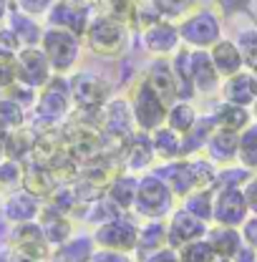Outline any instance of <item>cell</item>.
<instances>
[{
  "label": "cell",
  "mask_w": 257,
  "mask_h": 262,
  "mask_svg": "<svg viewBox=\"0 0 257 262\" xmlns=\"http://www.w3.org/2000/svg\"><path fill=\"white\" fill-rule=\"evenodd\" d=\"M40 51L46 53L48 63L53 68V73L58 76H68L83 51V38L73 35V33L56 28V26H43V35H40Z\"/></svg>",
  "instance_id": "obj_1"
},
{
  "label": "cell",
  "mask_w": 257,
  "mask_h": 262,
  "mask_svg": "<svg viewBox=\"0 0 257 262\" xmlns=\"http://www.w3.org/2000/svg\"><path fill=\"white\" fill-rule=\"evenodd\" d=\"M83 46L98 58H119L126 53L128 28L101 13H94L89 31L83 35Z\"/></svg>",
  "instance_id": "obj_2"
},
{
  "label": "cell",
  "mask_w": 257,
  "mask_h": 262,
  "mask_svg": "<svg viewBox=\"0 0 257 262\" xmlns=\"http://www.w3.org/2000/svg\"><path fill=\"white\" fill-rule=\"evenodd\" d=\"M174 199L177 196L172 194L166 182L161 177H157L154 171H146L144 177H139L134 212L141 220H166L174 212Z\"/></svg>",
  "instance_id": "obj_3"
},
{
  "label": "cell",
  "mask_w": 257,
  "mask_h": 262,
  "mask_svg": "<svg viewBox=\"0 0 257 262\" xmlns=\"http://www.w3.org/2000/svg\"><path fill=\"white\" fill-rule=\"evenodd\" d=\"M177 26H179V35H182V46H187V48L209 51L220 38H225L222 35V18L212 8H194Z\"/></svg>",
  "instance_id": "obj_4"
},
{
  "label": "cell",
  "mask_w": 257,
  "mask_h": 262,
  "mask_svg": "<svg viewBox=\"0 0 257 262\" xmlns=\"http://www.w3.org/2000/svg\"><path fill=\"white\" fill-rule=\"evenodd\" d=\"M128 103H131V114H134V121H136V129L139 131H157L159 126L166 124V101L149 86V81L141 76L134 86H131V94H128Z\"/></svg>",
  "instance_id": "obj_5"
},
{
  "label": "cell",
  "mask_w": 257,
  "mask_h": 262,
  "mask_svg": "<svg viewBox=\"0 0 257 262\" xmlns=\"http://www.w3.org/2000/svg\"><path fill=\"white\" fill-rule=\"evenodd\" d=\"M73 94H71V78L68 76H53L40 91H38V101H35V114L43 121H61L71 114L73 108Z\"/></svg>",
  "instance_id": "obj_6"
},
{
  "label": "cell",
  "mask_w": 257,
  "mask_h": 262,
  "mask_svg": "<svg viewBox=\"0 0 257 262\" xmlns=\"http://www.w3.org/2000/svg\"><path fill=\"white\" fill-rule=\"evenodd\" d=\"M94 242L98 250H111V252H136L139 245V225L128 217H116L111 222H103L94 229Z\"/></svg>",
  "instance_id": "obj_7"
},
{
  "label": "cell",
  "mask_w": 257,
  "mask_h": 262,
  "mask_svg": "<svg viewBox=\"0 0 257 262\" xmlns=\"http://www.w3.org/2000/svg\"><path fill=\"white\" fill-rule=\"evenodd\" d=\"M73 103L86 111H98L111 98V83L96 71H76L71 76Z\"/></svg>",
  "instance_id": "obj_8"
},
{
  "label": "cell",
  "mask_w": 257,
  "mask_h": 262,
  "mask_svg": "<svg viewBox=\"0 0 257 262\" xmlns=\"http://www.w3.org/2000/svg\"><path fill=\"white\" fill-rule=\"evenodd\" d=\"M250 207L245 192L240 187H225V189H215V214L212 222L222 225V227H242L250 220Z\"/></svg>",
  "instance_id": "obj_9"
},
{
  "label": "cell",
  "mask_w": 257,
  "mask_h": 262,
  "mask_svg": "<svg viewBox=\"0 0 257 262\" xmlns=\"http://www.w3.org/2000/svg\"><path fill=\"white\" fill-rule=\"evenodd\" d=\"M15 68H18V81L38 91L56 76L40 46H23L15 53Z\"/></svg>",
  "instance_id": "obj_10"
},
{
  "label": "cell",
  "mask_w": 257,
  "mask_h": 262,
  "mask_svg": "<svg viewBox=\"0 0 257 262\" xmlns=\"http://www.w3.org/2000/svg\"><path fill=\"white\" fill-rule=\"evenodd\" d=\"M91 18H94L91 5L71 3V0H56L53 8H51L48 15H46V26H56V28H63V31L83 38L86 31H89Z\"/></svg>",
  "instance_id": "obj_11"
},
{
  "label": "cell",
  "mask_w": 257,
  "mask_h": 262,
  "mask_svg": "<svg viewBox=\"0 0 257 262\" xmlns=\"http://www.w3.org/2000/svg\"><path fill=\"white\" fill-rule=\"evenodd\" d=\"M141 46L149 56L154 58H166L169 53H177L182 48V35L179 26L174 20H157L154 26L141 31Z\"/></svg>",
  "instance_id": "obj_12"
},
{
  "label": "cell",
  "mask_w": 257,
  "mask_h": 262,
  "mask_svg": "<svg viewBox=\"0 0 257 262\" xmlns=\"http://www.w3.org/2000/svg\"><path fill=\"white\" fill-rule=\"evenodd\" d=\"M98 114H101V126L109 136H116V139L126 141L134 131H139L126 96H111L98 108Z\"/></svg>",
  "instance_id": "obj_13"
},
{
  "label": "cell",
  "mask_w": 257,
  "mask_h": 262,
  "mask_svg": "<svg viewBox=\"0 0 257 262\" xmlns=\"http://www.w3.org/2000/svg\"><path fill=\"white\" fill-rule=\"evenodd\" d=\"M207 232H209V225L204 220L194 217L192 212H187L184 207L174 209L166 217V237H169V247H174V250H179L187 242L207 237Z\"/></svg>",
  "instance_id": "obj_14"
},
{
  "label": "cell",
  "mask_w": 257,
  "mask_h": 262,
  "mask_svg": "<svg viewBox=\"0 0 257 262\" xmlns=\"http://www.w3.org/2000/svg\"><path fill=\"white\" fill-rule=\"evenodd\" d=\"M3 204V217L13 225H26V222H38L40 212H43V199L33 196L31 192H26L23 187L5 194Z\"/></svg>",
  "instance_id": "obj_15"
},
{
  "label": "cell",
  "mask_w": 257,
  "mask_h": 262,
  "mask_svg": "<svg viewBox=\"0 0 257 262\" xmlns=\"http://www.w3.org/2000/svg\"><path fill=\"white\" fill-rule=\"evenodd\" d=\"M154 174L166 182V187L172 189V194L177 199H184L197 189V179H194V169L189 159H172V162H161V166L154 169Z\"/></svg>",
  "instance_id": "obj_16"
},
{
  "label": "cell",
  "mask_w": 257,
  "mask_h": 262,
  "mask_svg": "<svg viewBox=\"0 0 257 262\" xmlns=\"http://www.w3.org/2000/svg\"><path fill=\"white\" fill-rule=\"evenodd\" d=\"M220 96H222V101L252 108V103L257 101V76L250 68H245V71L229 76V78L222 81Z\"/></svg>",
  "instance_id": "obj_17"
},
{
  "label": "cell",
  "mask_w": 257,
  "mask_h": 262,
  "mask_svg": "<svg viewBox=\"0 0 257 262\" xmlns=\"http://www.w3.org/2000/svg\"><path fill=\"white\" fill-rule=\"evenodd\" d=\"M192 81L197 94H204V96H212L222 89V76L212 63L209 51L192 48Z\"/></svg>",
  "instance_id": "obj_18"
},
{
  "label": "cell",
  "mask_w": 257,
  "mask_h": 262,
  "mask_svg": "<svg viewBox=\"0 0 257 262\" xmlns=\"http://www.w3.org/2000/svg\"><path fill=\"white\" fill-rule=\"evenodd\" d=\"M157 159L154 154V144H152V134L146 131H134L126 139V151H124V166L131 174L149 169L152 162Z\"/></svg>",
  "instance_id": "obj_19"
},
{
  "label": "cell",
  "mask_w": 257,
  "mask_h": 262,
  "mask_svg": "<svg viewBox=\"0 0 257 262\" xmlns=\"http://www.w3.org/2000/svg\"><path fill=\"white\" fill-rule=\"evenodd\" d=\"M141 76H144V78L149 81V86L166 101V106H172L174 101H179V96H177V78H174L172 63H169L166 58H154L152 63L146 66V71H144Z\"/></svg>",
  "instance_id": "obj_20"
},
{
  "label": "cell",
  "mask_w": 257,
  "mask_h": 262,
  "mask_svg": "<svg viewBox=\"0 0 257 262\" xmlns=\"http://www.w3.org/2000/svg\"><path fill=\"white\" fill-rule=\"evenodd\" d=\"M237 149H240V134L227 129H215L207 146H204L207 159H212L217 166H227V164L237 162Z\"/></svg>",
  "instance_id": "obj_21"
},
{
  "label": "cell",
  "mask_w": 257,
  "mask_h": 262,
  "mask_svg": "<svg viewBox=\"0 0 257 262\" xmlns=\"http://www.w3.org/2000/svg\"><path fill=\"white\" fill-rule=\"evenodd\" d=\"M209 58H212L215 68L220 71L222 81L247 68L242 53H240V48H237V43H234L232 38H220V40L209 48Z\"/></svg>",
  "instance_id": "obj_22"
},
{
  "label": "cell",
  "mask_w": 257,
  "mask_h": 262,
  "mask_svg": "<svg viewBox=\"0 0 257 262\" xmlns=\"http://www.w3.org/2000/svg\"><path fill=\"white\" fill-rule=\"evenodd\" d=\"M38 222H40L43 234H46L51 247H61L63 242H68L73 237V225H71L68 214H61V212H56V209H51L46 204H43V212H40Z\"/></svg>",
  "instance_id": "obj_23"
},
{
  "label": "cell",
  "mask_w": 257,
  "mask_h": 262,
  "mask_svg": "<svg viewBox=\"0 0 257 262\" xmlns=\"http://www.w3.org/2000/svg\"><path fill=\"white\" fill-rule=\"evenodd\" d=\"M169 63H172L174 78H177V96H179V101H192L197 96V89H194L192 81V48L182 46L172 56Z\"/></svg>",
  "instance_id": "obj_24"
},
{
  "label": "cell",
  "mask_w": 257,
  "mask_h": 262,
  "mask_svg": "<svg viewBox=\"0 0 257 262\" xmlns=\"http://www.w3.org/2000/svg\"><path fill=\"white\" fill-rule=\"evenodd\" d=\"M212 119L217 124V129H227V131H245L255 119H252V111L247 106H237V103H229V101H220L212 111Z\"/></svg>",
  "instance_id": "obj_25"
},
{
  "label": "cell",
  "mask_w": 257,
  "mask_h": 262,
  "mask_svg": "<svg viewBox=\"0 0 257 262\" xmlns=\"http://www.w3.org/2000/svg\"><path fill=\"white\" fill-rule=\"evenodd\" d=\"M161 247H169L166 220H144V225L139 227V245H136L139 260L149 257L152 252H157Z\"/></svg>",
  "instance_id": "obj_26"
},
{
  "label": "cell",
  "mask_w": 257,
  "mask_h": 262,
  "mask_svg": "<svg viewBox=\"0 0 257 262\" xmlns=\"http://www.w3.org/2000/svg\"><path fill=\"white\" fill-rule=\"evenodd\" d=\"M215 129H217V124H215L212 114L199 116L197 124L182 136V159L199 157V154L204 151V146H207V141H209V136H212V131Z\"/></svg>",
  "instance_id": "obj_27"
},
{
  "label": "cell",
  "mask_w": 257,
  "mask_h": 262,
  "mask_svg": "<svg viewBox=\"0 0 257 262\" xmlns=\"http://www.w3.org/2000/svg\"><path fill=\"white\" fill-rule=\"evenodd\" d=\"M139 5L141 0H96V13L131 28H139Z\"/></svg>",
  "instance_id": "obj_28"
},
{
  "label": "cell",
  "mask_w": 257,
  "mask_h": 262,
  "mask_svg": "<svg viewBox=\"0 0 257 262\" xmlns=\"http://www.w3.org/2000/svg\"><path fill=\"white\" fill-rule=\"evenodd\" d=\"M207 239L215 250L217 257H229L234 260V255L240 252V247L245 245V237H242V229L237 227H222V225H215L207 232Z\"/></svg>",
  "instance_id": "obj_29"
},
{
  "label": "cell",
  "mask_w": 257,
  "mask_h": 262,
  "mask_svg": "<svg viewBox=\"0 0 257 262\" xmlns=\"http://www.w3.org/2000/svg\"><path fill=\"white\" fill-rule=\"evenodd\" d=\"M136 189H139V177L136 174H116L109 187H106V196L121 209V212H131L134 202H136Z\"/></svg>",
  "instance_id": "obj_30"
},
{
  "label": "cell",
  "mask_w": 257,
  "mask_h": 262,
  "mask_svg": "<svg viewBox=\"0 0 257 262\" xmlns=\"http://www.w3.org/2000/svg\"><path fill=\"white\" fill-rule=\"evenodd\" d=\"M96 242L94 234H73L68 242L53 250V260L56 262H91L96 252Z\"/></svg>",
  "instance_id": "obj_31"
},
{
  "label": "cell",
  "mask_w": 257,
  "mask_h": 262,
  "mask_svg": "<svg viewBox=\"0 0 257 262\" xmlns=\"http://www.w3.org/2000/svg\"><path fill=\"white\" fill-rule=\"evenodd\" d=\"M56 179H53V171L43 164H28L23 166V189L31 192L38 199H48L56 189Z\"/></svg>",
  "instance_id": "obj_32"
},
{
  "label": "cell",
  "mask_w": 257,
  "mask_h": 262,
  "mask_svg": "<svg viewBox=\"0 0 257 262\" xmlns=\"http://www.w3.org/2000/svg\"><path fill=\"white\" fill-rule=\"evenodd\" d=\"M152 144H154V154L159 162H172V159H182V134L169 129L166 124L152 131Z\"/></svg>",
  "instance_id": "obj_33"
},
{
  "label": "cell",
  "mask_w": 257,
  "mask_h": 262,
  "mask_svg": "<svg viewBox=\"0 0 257 262\" xmlns=\"http://www.w3.org/2000/svg\"><path fill=\"white\" fill-rule=\"evenodd\" d=\"M8 26L18 35L20 46H40L43 26H40L35 18H31V15H26V13H20V10L13 8L10 15H8Z\"/></svg>",
  "instance_id": "obj_34"
},
{
  "label": "cell",
  "mask_w": 257,
  "mask_h": 262,
  "mask_svg": "<svg viewBox=\"0 0 257 262\" xmlns=\"http://www.w3.org/2000/svg\"><path fill=\"white\" fill-rule=\"evenodd\" d=\"M197 119H199V114L192 106V101H174L166 111V126L174 129L177 134H182V136L197 124Z\"/></svg>",
  "instance_id": "obj_35"
},
{
  "label": "cell",
  "mask_w": 257,
  "mask_h": 262,
  "mask_svg": "<svg viewBox=\"0 0 257 262\" xmlns=\"http://www.w3.org/2000/svg\"><path fill=\"white\" fill-rule=\"evenodd\" d=\"M35 144V134L28 126H18V129L8 131V141H5V157L23 162V157H28Z\"/></svg>",
  "instance_id": "obj_36"
},
{
  "label": "cell",
  "mask_w": 257,
  "mask_h": 262,
  "mask_svg": "<svg viewBox=\"0 0 257 262\" xmlns=\"http://www.w3.org/2000/svg\"><path fill=\"white\" fill-rule=\"evenodd\" d=\"M182 207L209 225L212 214H215V189H194L192 194H187L182 199Z\"/></svg>",
  "instance_id": "obj_37"
},
{
  "label": "cell",
  "mask_w": 257,
  "mask_h": 262,
  "mask_svg": "<svg viewBox=\"0 0 257 262\" xmlns=\"http://www.w3.org/2000/svg\"><path fill=\"white\" fill-rule=\"evenodd\" d=\"M237 164H242L250 171H257V121H252L245 131H240Z\"/></svg>",
  "instance_id": "obj_38"
},
{
  "label": "cell",
  "mask_w": 257,
  "mask_h": 262,
  "mask_svg": "<svg viewBox=\"0 0 257 262\" xmlns=\"http://www.w3.org/2000/svg\"><path fill=\"white\" fill-rule=\"evenodd\" d=\"M255 171H250V169H245L242 164H227V166H220L217 169V179H215V189H225V187H245L247 182H250V177H252Z\"/></svg>",
  "instance_id": "obj_39"
},
{
  "label": "cell",
  "mask_w": 257,
  "mask_h": 262,
  "mask_svg": "<svg viewBox=\"0 0 257 262\" xmlns=\"http://www.w3.org/2000/svg\"><path fill=\"white\" fill-rule=\"evenodd\" d=\"M177 252H179V260L182 262H215L217 260V255H215V250H212V245H209L207 237L182 245Z\"/></svg>",
  "instance_id": "obj_40"
},
{
  "label": "cell",
  "mask_w": 257,
  "mask_h": 262,
  "mask_svg": "<svg viewBox=\"0 0 257 262\" xmlns=\"http://www.w3.org/2000/svg\"><path fill=\"white\" fill-rule=\"evenodd\" d=\"M152 5L159 10V15L164 20L179 23L184 15H189L197 8V0H152Z\"/></svg>",
  "instance_id": "obj_41"
},
{
  "label": "cell",
  "mask_w": 257,
  "mask_h": 262,
  "mask_svg": "<svg viewBox=\"0 0 257 262\" xmlns=\"http://www.w3.org/2000/svg\"><path fill=\"white\" fill-rule=\"evenodd\" d=\"M23 187V164L15 159H0V189L15 192Z\"/></svg>",
  "instance_id": "obj_42"
},
{
  "label": "cell",
  "mask_w": 257,
  "mask_h": 262,
  "mask_svg": "<svg viewBox=\"0 0 257 262\" xmlns=\"http://www.w3.org/2000/svg\"><path fill=\"white\" fill-rule=\"evenodd\" d=\"M26 121V108L20 103H15L13 98L0 96V126L3 129H18Z\"/></svg>",
  "instance_id": "obj_43"
},
{
  "label": "cell",
  "mask_w": 257,
  "mask_h": 262,
  "mask_svg": "<svg viewBox=\"0 0 257 262\" xmlns=\"http://www.w3.org/2000/svg\"><path fill=\"white\" fill-rule=\"evenodd\" d=\"M121 214H124V212H121V209H119L109 196H101V199H96V202L89 207L86 220H89V222H98V225H103V222H111V220H116V217H121Z\"/></svg>",
  "instance_id": "obj_44"
},
{
  "label": "cell",
  "mask_w": 257,
  "mask_h": 262,
  "mask_svg": "<svg viewBox=\"0 0 257 262\" xmlns=\"http://www.w3.org/2000/svg\"><path fill=\"white\" fill-rule=\"evenodd\" d=\"M234 43H237V48H240V53H242V58H245V66L250 68V66L257 61V26L242 28V31L237 33Z\"/></svg>",
  "instance_id": "obj_45"
},
{
  "label": "cell",
  "mask_w": 257,
  "mask_h": 262,
  "mask_svg": "<svg viewBox=\"0 0 257 262\" xmlns=\"http://www.w3.org/2000/svg\"><path fill=\"white\" fill-rule=\"evenodd\" d=\"M3 96L13 98V101L20 103L23 108H31V106H35V101H38V89H31V86L15 81L13 86H8V89L3 91Z\"/></svg>",
  "instance_id": "obj_46"
},
{
  "label": "cell",
  "mask_w": 257,
  "mask_h": 262,
  "mask_svg": "<svg viewBox=\"0 0 257 262\" xmlns=\"http://www.w3.org/2000/svg\"><path fill=\"white\" fill-rule=\"evenodd\" d=\"M18 81V68H15V53L0 51V89L5 91Z\"/></svg>",
  "instance_id": "obj_47"
},
{
  "label": "cell",
  "mask_w": 257,
  "mask_h": 262,
  "mask_svg": "<svg viewBox=\"0 0 257 262\" xmlns=\"http://www.w3.org/2000/svg\"><path fill=\"white\" fill-rule=\"evenodd\" d=\"M15 3V10L31 15V18H40V15H48V10L53 8L56 0H13Z\"/></svg>",
  "instance_id": "obj_48"
},
{
  "label": "cell",
  "mask_w": 257,
  "mask_h": 262,
  "mask_svg": "<svg viewBox=\"0 0 257 262\" xmlns=\"http://www.w3.org/2000/svg\"><path fill=\"white\" fill-rule=\"evenodd\" d=\"M23 46L18 40V35L13 33L10 26H0V51H8V53H18Z\"/></svg>",
  "instance_id": "obj_49"
},
{
  "label": "cell",
  "mask_w": 257,
  "mask_h": 262,
  "mask_svg": "<svg viewBox=\"0 0 257 262\" xmlns=\"http://www.w3.org/2000/svg\"><path fill=\"white\" fill-rule=\"evenodd\" d=\"M217 3V10L222 13V15H237V13H245L250 5H252V0H215Z\"/></svg>",
  "instance_id": "obj_50"
},
{
  "label": "cell",
  "mask_w": 257,
  "mask_h": 262,
  "mask_svg": "<svg viewBox=\"0 0 257 262\" xmlns=\"http://www.w3.org/2000/svg\"><path fill=\"white\" fill-rule=\"evenodd\" d=\"M242 192H245V199H247V207H250V214L257 217V174L250 177V182L242 187Z\"/></svg>",
  "instance_id": "obj_51"
},
{
  "label": "cell",
  "mask_w": 257,
  "mask_h": 262,
  "mask_svg": "<svg viewBox=\"0 0 257 262\" xmlns=\"http://www.w3.org/2000/svg\"><path fill=\"white\" fill-rule=\"evenodd\" d=\"M141 262H182V260H179V252L174 247H161L157 252H152L149 257H144Z\"/></svg>",
  "instance_id": "obj_52"
},
{
  "label": "cell",
  "mask_w": 257,
  "mask_h": 262,
  "mask_svg": "<svg viewBox=\"0 0 257 262\" xmlns=\"http://www.w3.org/2000/svg\"><path fill=\"white\" fill-rule=\"evenodd\" d=\"M91 262H134L126 252H111V250H96Z\"/></svg>",
  "instance_id": "obj_53"
},
{
  "label": "cell",
  "mask_w": 257,
  "mask_h": 262,
  "mask_svg": "<svg viewBox=\"0 0 257 262\" xmlns=\"http://www.w3.org/2000/svg\"><path fill=\"white\" fill-rule=\"evenodd\" d=\"M234 262H257V247L245 242V245L240 247V252L234 255Z\"/></svg>",
  "instance_id": "obj_54"
},
{
  "label": "cell",
  "mask_w": 257,
  "mask_h": 262,
  "mask_svg": "<svg viewBox=\"0 0 257 262\" xmlns=\"http://www.w3.org/2000/svg\"><path fill=\"white\" fill-rule=\"evenodd\" d=\"M8 15H10V5H8V0H0V23H3Z\"/></svg>",
  "instance_id": "obj_55"
},
{
  "label": "cell",
  "mask_w": 257,
  "mask_h": 262,
  "mask_svg": "<svg viewBox=\"0 0 257 262\" xmlns=\"http://www.w3.org/2000/svg\"><path fill=\"white\" fill-rule=\"evenodd\" d=\"M250 111H252V119H255V121H257V101H255V103H252V108H250Z\"/></svg>",
  "instance_id": "obj_56"
},
{
  "label": "cell",
  "mask_w": 257,
  "mask_h": 262,
  "mask_svg": "<svg viewBox=\"0 0 257 262\" xmlns=\"http://www.w3.org/2000/svg\"><path fill=\"white\" fill-rule=\"evenodd\" d=\"M71 3H83V5H91L94 0H71Z\"/></svg>",
  "instance_id": "obj_57"
},
{
  "label": "cell",
  "mask_w": 257,
  "mask_h": 262,
  "mask_svg": "<svg viewBox=\"0 0 257 262\" xmlns=\"http://www.w3.org/2000/svg\"><path fill=\"white\" fill-rule=\"evenodd\" d=\"M215 262H234V260H229V257H217Z\"/></svg>",
  "instance_id": "obj_58"
},
{
  "label": "cell",
  "mask_w": 257,
  "mask_h": 262,
  "mask_svg": "<svg viewBox=\"0 0 257 262\" xmlns=\"http://www.w3.org/2000/svg\"><path fill=\"white\" fill-rule=\"evenodd\" d=\"M0 96H3V89H0Z\"/></svg>",
  "instance_id": "obj_59"
},
{
  "label": "cell",
  "mask_w": 257,
  "mask_h": 262,
  "mask_svg": "<svg viewBox=\"0 0 257 262\" xmlns=\"http://www.w3.org/2000/svg\"><path fill=\"white\" fill-rule=\"evenodd\" d=\"M53 262H56V260H53Z\"/></svg>",
  "instance_id": "obj_60"
}]
</instances>
